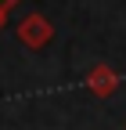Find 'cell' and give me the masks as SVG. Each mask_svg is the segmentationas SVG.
Here are the masks:
<instances>
[{
	"mask_svg": "<svg viewBox=\"0 0 126 130\" xmlns=\"http://www.w3.org/2000/svg\"><path fill=\"white\" fill-rule=\"evenodd\" d=\"M54 36V25L43 18V14H25V18L18 22V40L29 47V51H43L47 43H51Z\"/></svg>",
	"mask_w": 126,
	"mask_h": 130,
	"instance_id": "6da1fadb",
	"label": "cell"
},
{
	"mask_svg": "<svg viewBox=\"0 0 126 130\" xmlns=\"http://www.w3.org/2000/svg\"><path fill=\"white\" fill-rule=\"evenodd\" d=\"M115 87H119V72L112 69V65L97 61V65H90V69H87V90H90L94 98H108V94H115Z\"/></svg>",
	"mask_w": 126,
	"mask_h": 130,
	"instance_id": "7a4b0ae2",
	"label": "cell"
},
{
	"mask_svg": "<svg viewBox=\"0 0 126 130\" xmlns=\"http://www.w3.org/2000/svg\"><path fill=\"white\" fill-rule=\"evenodd\" d=\"M18 4V0H0V29H4V22H7V11Z\"/></svg>",
	"mask_w": 126,
	"mask_h": 130,
	"instance_id": "3957f363",
	"label": "cell"
}]
</instances>
